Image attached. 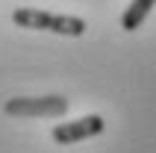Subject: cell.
I'll return each mask as SVG.
<instances>
[{
	"instance_id": "6da1fadb",
	"label": "cell",
	"mask_w": 156,
	"mask_h": 153,
	"mask_svg": "<svg viewBox=\"0 0 156 153\" xmlns=\"http://www.w3.org/2000/svg\"><path fill=\"white\" fill-rule=\"evenodd\" d=\"M12 21L24 30H47L56 35H83L86 33V21L74 15H53L41 9H15Z\"/></svg>"
},
{
	"instance_id": "7a4b0ae2",
	"label": "cell",
	"mask_w": 156,
	"mask_h": 153,
	"mask_svg": "<svg viewBox=\"0 0 156 153\" xmlns=\"http://www.w3.org/2000/svg\"><path fill=\"white\" fill-rule=\"evenodd\" d=\"M12 118H59L68 112V97L62 94H47V97H12L3 106Z\"/></svg>"
},
{
	"instance_id": "3957f363",
	"label": "cell",
	"mask_w": 156,
	"mask_h": 153,
	"mask_svg": "<svg viewBox=\"0 0 156 153\" xmlns=\"http://www.w3.org/2000/svg\"><path fill=\"white\" fill-rule=\"evenodd\" d=\"M106 130V121L100 115H86V118H77V121H65L53 130V141L56 144H77L83 138H91V136H100Z\"/></svg>"
},
{
	"instance_id": "277c9868",
	"label": "cell",
	"mask_w": 156,
	"mask_h": 153,
	"mask_svg": "<svg viewBox=\"0 0 156 153\" xmlns=\"http://www.w3.org/2000/svg\"><path fill=\"white\" fill-rule=\"evenodd\" d=\"M156 6V0H133L130 6H127V12L121 15V27L127 30V33H133V30H139L141 24H144V18L150 15V9Z\"/></svg>"
}]
</instances>
